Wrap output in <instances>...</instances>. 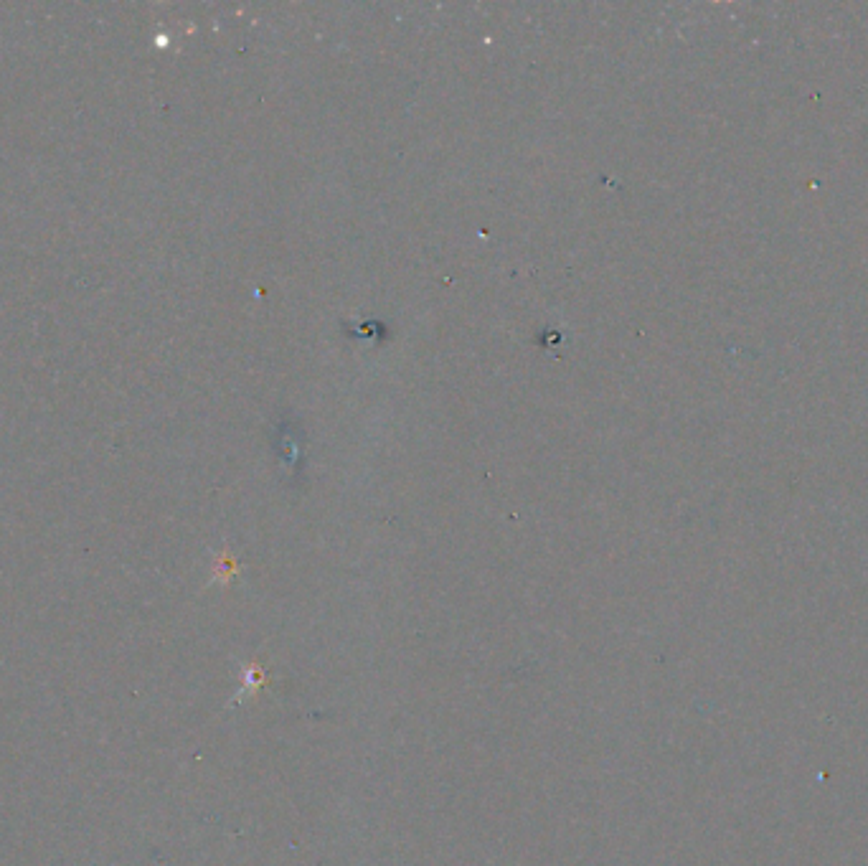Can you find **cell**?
<instances>
[{
	"instance_id": "obj_1",
	"label": "cell",
	"mask_w": 868,
	"mask_h": 866,
	"mask_svg": "<svg viewBox=\"0 0 868 866\" xmlns=\"http://www.w3.org/2000/svg\"><path fill=\"white\" fill-rule=\"evenodd\" d=\"M264 684V673H262V668L259 666H247V671H244V689H242V694H249V691H257L259 686Z\"/></svg>"
}]
</instances>
